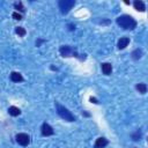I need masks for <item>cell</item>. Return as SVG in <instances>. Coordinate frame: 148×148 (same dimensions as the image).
<instances>
[{
  "label": "cell",
  "instance_id": "obj_1",
  "mask_svg": "<svg viewBox=\"0 0 148 148\" xmlns=\"http://www.w3.org/2000/svg\"><path fill=\"white\" fill-rule=\"evenodd\" d=\"M117 24L125 30H132L136 27V21L131 15H120L117 17Z\"/></svg>",
  "mask_w": 148,
  "mask_h": 148
},
{
  "label": "cell",
  "instance_id": "obj_2",
  "mask_svg": "<svg viewBox=\"0 0 148 148\" xmlns=\"http://www.w3.org/2000/svg\"><path fill=\"white\" fill-rule=\"evenodd\" d=\"M56 108H57V113L62 118V119H65V120H67V121H74L75 120V117H74V114H72V112L71 111H68L65 106H62V105H60V104H56Z\"/></svg>",
  "mask_w": 148,
  "mask_h": 148
},
{
  "label": "cell",
  "instance_id": "obj_3",
  "mask_svg": "<svg viewBox=\"0 0 148 148\" xmlns=\"http://www.w3.org/2000/svg\"><path fill=\"white\" fill-rule=\"evenodd\" d=\"M58 6L60 8V12L62 14H66L75 6V0H60Z\"/></svg>",
  "mask_w": 148,
  "mask_h": 148
},
{
  "label": "cell",
  "instance_id": "obj_4",
  "mask_svg": "<svg viewBox=\"0 0 148 148\" xmlns=\"http://www.w3.org/2000/svg\"><path fill=\"white\" fill-rule=\"evenodd\" d=\"M59 51H60L61 57H64V58H68V57H77V58H79V54H77L76 50L73 49V47L69 46V45H64V46H61Z\"/></svg>",
  "mask_w": 148,
  "mask_h": 148
},
{
  "label": "cell",
  "instance_id": "obj_5",
  "mask_svg": "<svg viewBox=\"0 0 148 148\" xmlns=\"http://www.w3.org/2000/svg\"><path fill=\"white\" fill-rule=\"evenodd\" d=\"M15 139H16V142L18 145L23 146V147H25V146H28L30 143V136L28 134H25V133H18V134H16Z\"/></svg>",
  "mask_w": 148,
  "mask_h": 148
},
{
  "label": "cell",
  "instance_id": "obj_6",
  "mask_svg": "<svg viewBox=\"0 0 148 148\" xmlns=\"http://www.w3.org/2000/svg\"><path fill=\"white\" fill-rule=\"evenodd\" d=\"M54 133V131H53V128L47 124V123H44L43 125H42V134L44 135V136H49V135H52Z\"/></svg>",
  "mask_w": 148,
  "mask_h": 148
},
{
  "label": "cell",
  "instance_id": "obj_7",
  "mask_svg": "<svg viewBox=\"0 0 148 148\" xmlns=\"http://www.w3.org/2000/svg\"><path fill=\"white\" fill-rule=\"evenodd\" d=\"M128 44H130V38H128V37H121V38L118 40L117 46H118L119 50H124Z\"/></svg>",
  "mask_w": 148,
  "mask_h": 148
},
{
  "label": "cell",
  "instance_id": "obj_8",
  "mask_svg": "<svg viewBox=\"0 0 148 148\" xmlns=\"http://www.w3.org/2000/svg\"><path fill=\"white\" fill-rule=\"evenodd\" d=\"M108 143H109V141L105 138H98V139H96L94 146H95V148H104Z\"/></svg>",
  "mask_w": 148,
  "mask_h": 148
},
{
  "label": "cell",
  "instance_id": "obj_9",
  "mask_svg": "<svg viewBox=\"0 0 148 148\" xmlns=\"http://www.w3.org/2000/svg\"><path fill=\"white\" fill-rule=\"evenodd\" d=\"M101 67H102L103 74H105V75H110V74H111V72H112V65H111V64H109V62H103V64L101 65Z\"/></svg>",
  "mask_w": 148,
  "mask_h": 148
},
{
  "label": "cell",
  "instance_id": "obj_10",
  "mask_svg": "<svg viewBox=\"0 0 148 148\" xmlns=\"http://www.w3.org/2000/svg\"><path fill=\"white\" fill-rule=\"evenodd\" d=\"M10 80L13 82H22L23 81V76L18 72H12L10 73Z\"/></svg>",
  "mask_w": 148,
  "mask_h": 148
},
{
  "label": "cell",
  "instance_id": "obj_11",
  "mask_svg": "<svg viewBox=\"0 0 148 148\" xmlns=\"http://www.w3.org/2000/svg\"><path fill=\"white\" fill-rule=\"evenodd\" d=\"M133 6H134V8H135L138 12H145V10H146L145 3H143L142 1H140V0H135L134 3H133Z\"/></svg>",
  "mask_w": 148,
  "mask_h": 148
},
{
  "label": "cell",
  "instance_id": "obj_12",
  "mask_svg": "<svg viewBox=\"0 0 148 148\" xmlns=\"http://www.w3.org/2000/svg\"><path fill=\"white\" fill-rule=\"evenodd\" d=\"M8 113H9L10 116H13V117H16V116H18V114L21 113V110H20L18 108H16V106H9Z\"/></svg>",
  "mask_w": 148,
  "mask_h": 148
},
{
  "label": "cell",
  "instance_id": "obj_13",
  "mask_svg": "<svg viewBox=\"0 0 148 148\" xmlns=\"http://www.w3.org/2000/svg\"><path fill=\"white\" fill-rule=\"evenodd\" d=\"M136 89H138V91H139L140 94H146V91H147V86H146V83H138V84H136Z\"/></svg>",
  "mask_w": 148,
  "mask_h": 148
},
{
  "label": "cell",
  "instance_id": "obj_14",
  "mask_svg": "<svg viewBox=\"0 0 148 148\" xmlns=\"http://www.w3.org/2000/svg\"><path fill=\"white\" fill-rule=\"evenodd\" d=\"M132 57H133V59H140V58L142 57V50H141V49L134 50V51L132 52Z\"/></svg>",
  "mask_w": 148,
  "mask_h": 148
},
{
  "label": "cell",
  "instance_id": "obj_15",
  "mask_svg": "<svg viewBox=\"0 0 148 148\" xmlns=\"http://www.w3.org/2000/svg\"><path fill=\"white\" fill-rule=\"evenodd\" d=\"M15 32H16L18 36H21V37L25 36V34H27V31H25V29H24L23 27H16V29H15Z\"/></svg>",
  "mask_w": 148,
  "mask_h": 148
},
{
  "label": "cell",
  "instance_id": "obj_16",
  "mask_svg": "<svg viewBox=\"0 0 148 148\" xmlns=\"http://www.w3.org/2000/svg\"><path fill=\"white\" fill-rule=\"evenodd\" d=\"M14 7H15V9H17V10H20V12H22V13H24V12H25V8H24V6L22 5V2H21V1L15 2V3H14Z\"/></svg>",
  "mask_w": 148,
  "mask_h": 148
},
{
  "label": "cell",
  "instance_id": "obj_17",
  "mask_svg": "<svg viewBox=\"0 0 148 148\" xmlns=\"http://www.w3.org/2000/svg\"><path fill=\"white\" fill-rule=\"evenodd\" d=\"M132 139L134 140V141H138V140H140L141 139V132L138 130V131H135L133 134H132Z\"/></svg>",
  "mask_w": 148,
  "mask_h": 148
},
{
  "label": "cell",
  "instance_id": "obj_18",
  "mask_svg": "<svg viewBox=\"0 0 148 148\" xmlns=\"http://www.w3.org/2000/svg\"><path fill=\"white\" fill-rule=\"evenodd\" d=\"M13 17H14V20H17V21L22 20V15H21L18 12H14V13H13Z\"/></svg>",
  "mask_w": 148,
  "mask_h": 148
},
{
  "label": "cell",
  "instance_id": "obj_19",
  "mask_svg": "<svg viewBox=\"0 0 148 148\" xmlns=\"http://www.w3.org/2000/svg\"><path fill=\"white\" fill-rule=\"evenodd\" d=\"M43 42H44V39H38V40L36 42V46H39V45H40Z\"/></svg>",
  "mask_w": 148,
  "mask_h": 148
},
{
  "label": "cell",
  "instance_id": "obj_20",
  "mask_svg": "<svg viewBox=\"0 0 148 148\" xmlns=\"http://www.w3.org/2000/svg\"><path fill=\"white\" fill-rule=\"evenodd\" d=\"M90 102H91V103H95V104H96V103H98V102H97V99H96V98H94V97H90Z\"/></svg>",
  "mask_w": 148,
  "mask_h": 148
},
{
  "label": "cell",
  "instance_id": "obj_21",
  "mask_svg": "<svg viewBox=\"0 0 148 148\" xmlns=\"http://www.w3.org/2000/svg\"><path fill=\"white\" fill-rule=\"evenodd\" d=\"M68 27H69V30H73V29H75V25H73V24H69Z\"/></svg>",
  "mask_w": 148,
  "mask_h": 148
},
{
  "label": "cell",
  "instance_id": "obj_22",
  "mask_svg": "<svg viewBox=\"0 0 148 148\" xmlns=\"http://www.w3.org/2000/svg\"><path fill=\"white\" fill-rule=\"evenodd\" d=\"M134 148H136V147H134Z\"/></svg>",
  "mask_w": 148,
  "mask_h": 148
}]
</instances>
